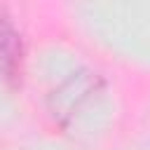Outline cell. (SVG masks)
I'll list each match as a JSON object with an SVG mask.
<instances>
[{
    "label": "cell",
    "mask_w": 150,
    "mask_h": 150,
    "mask_svg": "<svg viewBox=\"0 0 150 150\" xmlns=\"http://www.w3.org/2000/svg\"><path fill=\"white\" fill-rule=\"evenodd\" d=\"M101 77L96 73L89 70H80L73 73L66 82H61L59 89H54L49 94V110L59 122H68L87 101H91V96L98 91L101 87Z\"/></svg>",
    "instance_id": "6da1fadb"
},
{
    "label": "cell",
    "mask_w": 150,
    "mask_h": 150,
    "mask_svg": "<svg viewBox=\"0 0 150 150\" xmlns=\"http://www.w3.org/2000/svg\"><path fill=\"white\" fill-rule=\"evenodd\" d=\"M21 63H23V42L12 23V16L0 7V75L16 87L21 80Z\"/></svg>",
    "instance_id": "7a4b0ae2"
}]
</instances>
